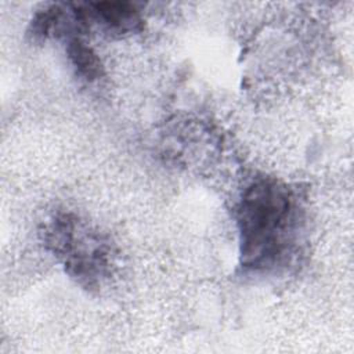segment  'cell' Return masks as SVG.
I'll return each instance as SVG.
<instances>
[{"label": "cell", "instance_id": "1", "mask_svg": "<svg viewBox=\"0 0 354 354\" xmlns=\"http://www.w3.org/2000/svg\"><path fill=\"white\" fill-rule=\"evenodd\" d=\"M239 261L250 272H272L295 257L300 234V205L283 183L259 177L242 191L235 212Z\"/></svg>", "mask_w": 354, "mask_h": 354}, {"label": "cell", "instance_id": "2", "mask_svg": "<svg viewBox=\"0 0 354 354\" xmlns=\"http://www.w3.org/2000/svg\"><path fill=\"white\" fill-rule=\"evenodd\" d=\"M44 242L65 272L83 288H100L111 275V242L76 214H54L44 227Z\"/></svg>", "mask_w": 354, "mask_h": 354}, {"label": "cell", "instance_id": "3", "mask_svg": "<svg viewBox=\"0 0 354 354\" xmlns=\"http://www.w3.org/2000/svg\"><path fill=\"white\" fill-rule=\"evenodd\" d=\"M82 15L87 28L97 26L111 36H124L141 26V15L130 3H84L80 4Z\"/></svg>", "mask_w": 354, "mask_h": 354}, {"label": "cell", "instance_id": "4", "mask_svg": "<svg viewBox=\"0 0 354 354\" xmlns=\"http://www.w3.org/2000/svg\"><path fill=\"white\" fill-rule=\"evenodd\" d=\"M82 36L83 35H73L64 41L68 57L76 73L82 79L93 82L101 76L102 68L95 53L88 47V44L83 40Z\"/></svg>", "mask_w": 354, "mask_h": 354}]
</instances>
